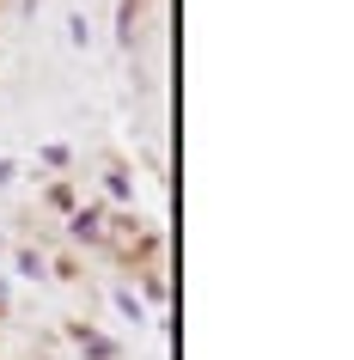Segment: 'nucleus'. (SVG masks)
<instances>
[{"mask_svg":"<svg viewBox=\"0 0 354 360\" xmlns=\"http://www.w3.org/2000/svg\"><path fill=\"white\" fill-rule=\"evenodd\" d=\"M74 342H80V348H86L92 360H116V342H110V336H92V330H74Z\"/></svg>","mask_w":354,"mask_h":360,"instance_id":"1","label":"nucleus"},{"mask_svg":"<svg viewBox=\"0 0 354 360\" xmlns=\"http://www.w3.org/2000/svg\"><path fill=\"white\" fill-rule=\"evenodd\" d=\"M74 232H80V238H104V214H98V208H80L74 214Z\"/></svg>","mask_w":354,"mask_h":360,"instance_id":"2","label":"nucleus"}]
</instances>
